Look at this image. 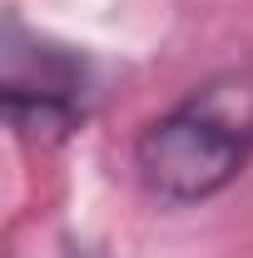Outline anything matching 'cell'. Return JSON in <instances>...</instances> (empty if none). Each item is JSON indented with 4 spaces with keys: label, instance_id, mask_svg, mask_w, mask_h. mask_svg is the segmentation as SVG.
I'll return each mask as SVG.
<instances>
[{
    "label": "cell",
    "instance_id": "cell-1",
    "mask_svg": "<svg viewBox=\"0 0 253 258\" xmlns=\"http://www.w3.org/2000/svg\"><path fill=\"white\" fill-rule=\"evenodd\" d=\"M253 154V75L233 70L199 85L184 104L159 114L134 139V179L139 189L189 209L223 194Z\"/></svg>",
    "mask_w": 253,
    "mask_h": 258
},
{
    "label": "cell",
    "instance_id": "cell-2",
    "mask_svg": "<svg viewBox=\"0 0 253 258\" xmlns=\"http://www.w3.org/2000/svg\"><path fill=\"white\" fill-rule=\"evenodd\" d=\"M90 99L95 70L75 45L30 35L20 15L5 20V124L25 144L50 149L70 139L85 124Z\"/></svg>",
    "mask_w": 253,
    "mask_h": 258
}]
</instances>
